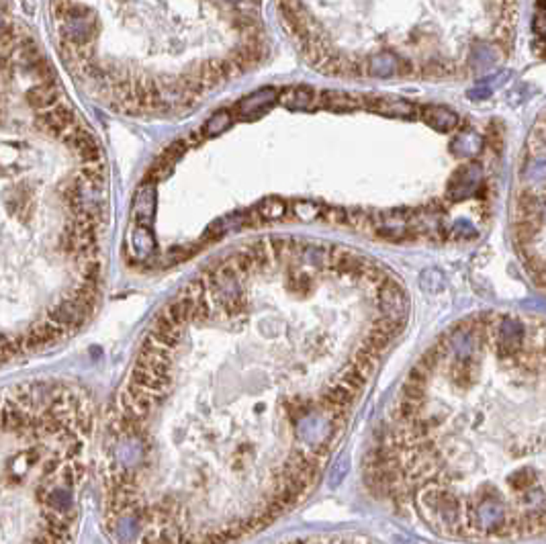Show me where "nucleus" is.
Wrapping results in <instances>:
<instances>
[{
  "instance_id": "nucleus-16",
  "label": "nucleus",
  "mask_w": 546,
  "mask_h": 544,
  "mask_svg": "<svg viewBox=\"0 0 546 544\" xmlns=\"http://www.w3.org/2000/svg\"><path fill=\"white\" fill-rule=\"evenodd\" d=\"M187 150H189L187 139H176V141H172V143L160 154V158H164V160L170 162V164H176V162L187 154Z\"/></svg>"
},
{
  "instance_id": "nucleus-2",
  "label": "nucleus",
  "mask_w": 546,
  "mask_h": 544,
  "mask_svg": "<svg viewBox=\"0 0 546 544\" xmlns=\"http://www.w3.org/2000/svg\"><path fill=\"white\" fill-rule=\"evenodd\" d=\"M95 407L47 383L0 393V544H76Z\"/></svg>"
},
{
  "instance_id": "nucleus-6",
  "label": "nucleus",
  "mask_w": 546,
  "mask_h": 544,
  "mask_svg": "<svg viewBox=\"0 0 546 544\" xmlns=\"http://www.w3.org/2000/svg\"><path fill=\"white\" fill-rule=\"evenodd\" d=\"M276 544H379L370 539L362 536H350V534H307V536H295L287 539Z\"/></svg>"
},
{
  "instance_id": "nucleus-17",
  "label": "nucleus",
  "mask_w": 546,
  "mask_h": 544,
  "mask_svg": "<svg viewBox=\"0 0 546 544\" xmlns=\"http://www.w3.org/2000/svg\"><path fill=\"white\" fill-rule=\"evenodd\" d=\"M293 211H295V215H297V217L305 219V221H309V219H316L318 215H320V207H318L316 203H307V201L295 203Z\"/></svg>"
},
{
  "instance_id": "nucleus-3",
  "label": "nucleus",
  "mask_w": 546,
  "mask_h": 544,
  "mask_svg": "<svg viewBox=\"0 0 546 544\" xmlns=\"http://www.w3.org/2000/svg\"><path fill=\"white\" fill-rule=\"evenodd\" d=\"M45 318H47L49 322H54L56 326L64 327L70 335L76 333L80 327L84 326V322L88 320V316H86L76 303H72L68 297L62 299V301H58V303L47 311Z\"/></svg>"
},
{
  "instance_id": "nucleus-8",
  "label": "nucleus",
  "mask_w": 546,
  "mask_h": 544,
  "mask_svg": "<svg viewBox=\"0 0 546 544\" xmlns=\"http://www.w3.org/2000/svg\"><path fill=\"white\" fill-rule=\"evenodd\" d=\"M281 103L289 109H311L313 103H318V97L311 88L307 86H297V88H289L281 95Z\"/></svg>"
},
{
  "instance_id": "nucleus-14",
  "label": "nucleus",
  "mask_w": 546,
  "mask_h": 544,
  "mask_svg": "<svg viewBox=\"0 0 546 544\" xmlns=\"http://www.w3.org/2000/svg\"><path fill=\"white\" fill-rule=\"evenodd\" d=\"M229 123H231V113L229 110H219V113H215L207 123H205V127L201 129V133L207 137V135H211V133H221V131H225L227 127H229Z\"/></svg>"
},
{
  "instance_id": "nucleus-12",
  "label": "nucleus",
  "mask_w": 546,
  "mask_h": 544,
  "mask_svg": "<svg viewBox=\"0 0 546 544\" xmlns=\"http://www.w3.org/2000/svg\"><path fill=\"white\" fill-rule=\"evenodd\" d=\"M320 103L329 110H350V109H356V107L360 105L356 99H352V97H348V95H342V93H331V91L322 93Z\"/></svg>"
},
{
  "instance_id": "nucleus-9",
  "label": "nucleus",
  "mask_w": 546,
  "mask_h": 544,
  "mask_svg": "<svg viewBox=\"0 0 546 544\" xmlns=\"http://www.w3.org/2000/svg\"><path fill=\"white\" fill-rule=\"evenodd\" d=\"M422 113L426 123L436 131H452L458 125V117L444 107H426Z\"/></svg>"
},
{
  "instance_id": "nucleus-5",
  "label": "nucleus",
  "mask_w": 546,
  "mask_h": 544,
  "mask_svg": "<svg viewBox=\"0 0 546 544\" xmlns=\"http://www.w3.org/2000/svg\"><path fill=\"white\" fill-rule=\"evenodd\" d=\"M25 99L33 109L45 113V110L60 105V86L56 82H41V84L29 88Z\"/></svg>"
},
{
  "instance_id": "nucleus-11",
  "label": "nucleus",
  "mask_w": 546,
  "mask_h": 544,
  "mask_svg": "<svg viewBox=\"0 0 546 544\" xmlns=\"http://www.w3.org/2000/svg\"><path fill=\"white\" fill-rule=\"evenodd\" d=\"M272 101H274V91H272V88H266V91H260V93H256V95L244 99L241 103H237L235 110H237L239 115H256V113H260V110L268 109Z\"/></svg>"
},
{
  "instance_id": "nucleus-1",
  "label": "nucleus",
  "mask_w": 546,
  "mask_h": 544,
  "mask_svg": "<svg viewBox=\"0 0 546 544\" xmlns=\"http://www.w3.org/2000/svg\"><path fill=\"white\" fill-rule=\"evenodd\" d=\"M546 324L520 318L503 364H477L475 324L410 370L364 460L370 491L458 543L546 536Z\"/></svg>"
},
{
  "instance_id": "nucleus-7",
  "label": "nucleus",
  "mask_w": 546,
  "mask_h": 544,
  "mask_svg": "<svg viewBox=\"0 0 546 544\" xmlns=\"http://www.w3.org/2000/svg\"><path fill=\"white\" fill-rule=\"evenodd\" d=\"M154 209H156V195H154V187L143 185L137 191L135 203H133V221L139 223L141 227L147 225L152 217H154Z\"/></svg>"
},
{
  "instance_id": "nucleus-13",
  "label": "nucleus",
  "mask_w": 546,
  "mask_h": 544,
  "mask_svg": "<svg viewBox=\"0 0 546 544\" xmlns=\"http://www.w3.org/2000/svg\"><path fill=\"white\" fill-rule=\"evenodd\" d=\"M258 217L260 219H281L287 213V203L283 199H266L258 205Z\"/></svg>"
},
{
  "instance_id": "nucleus-10",
  "label": "nucleus",
  "mask_w": 546,
  "mask_h": 544,
  "mask_svg": "<svg viewBox=\"0 0 546 544\" xmlns=\"http://www.w3.org/2000/svg\"><path fill=\"white\" fill-rule=\"evenodd\" d=\"M366 109L383 113V115H393V117H401V115H414L416 107L412 103L405 101H395V99H372L368 103H362Z\"/></svg>"
},
{
  "instance_id": "nucleus-15",
  "label": "nucleus",
  "mask_w": 546,
  "mask_h": 544,
  "mask_svg": "<svg viewBox=\"0 0 546 544\" xmlns=\"http://www.w3.org/2000/svg\"><path fill=\"white\" fill-rule=\"evenodd\" d=\"M82 182L93 187V189L103 187L105 185L103 164H99V166H82Z\"/></svg>"
},
{
  "instance_id": "nucleus-4",
  "label": "nucleus",
  "mask_w": 546,
  "mask_h": 544,
  "mask_svg": "<svg viewBox=\"0 0 546 544\" xmlns=\"http://www.w3.org/2000/svg\"><path fill=\"white\" fill-rule=\"evenodd\" d=\"M35 123H37V127L41 131H45L49 135H56V137H62L66 129H70L72 125L78 123V119H76L74 110L66 107L64 103H60L58 107L41 113Z\"/></svg>"
}]
</instances>
